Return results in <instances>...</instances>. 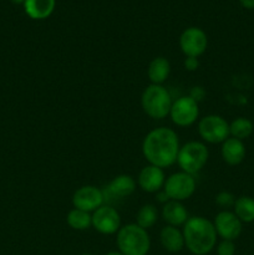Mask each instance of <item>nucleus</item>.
Masks as SVG:
<instances>
[{
    "label": "nucleus",
    "instance_id": "obj_1",
    "mask_svg": "<svg viewBox=\"0 0 254 255\" xmlns=\"http://www.w3.org/2000/svg\"><path fill=\"white\" fill-rule=\"evenodd\" d=\"M179 137L169 127H157L144 136L142 142V154L148 164L164 169L177 163Z\"/></svg>",
    "mask_w": 254,
    "mask_h": 255
},
{
    "label": "nucleus",
    "instance_id": "obj_2",
    "mask_svg": "<svg viewBox=\"0 0 254 255\" xmlns=\"http://www.w3.org/2000/svg\"><path fill=\"white\" fill-rule=\"evenodd\" d=\"M184 247L193 255H207L217 246V232L213 222L204 217H189L182 228Z\"/></svg>",
    "mask_w": 254,
    "mask_h": 255
},
{
    "label": "nucleus",
    "instance_id": "obj_3",
    "mask_svg": "<svg viewBox=\"0 0 254 255\" xmlns=\"http://www.w3.org/2000/svg\"><path fill=\"white\" fill-rule=\"evenodd\" d=\"M116 244L124 255H147L151 249V238L146 229L129 223L122 226L116 233Z\"/></svg>",
    "mask_w": 254,
    "mask_h": 255
},
{
    "label": "nucleus",
    "instance_id": "obj_4",
    "mask_svg": "<svg viewBox=\"0 0 254 255\" xmlns=\"http://www.w3.org/2000/svg\"><path fill=\"white\" fill-rule=\"evenodd\" d=\"M172 100L171 92L163 85H148L141 96V106L144 114L152 120H163L169 116Z\"/></svg>",
    "mask_w": 254,
    "mask_h": 255
},
{
    "label": "nucleus",
    "instance_id": "obj_5",
    "mask_svg": "<svg viewBox=\"0 0 254 255\" xmlns=\"http://www.w3.org/2000/svg\"><path fill=\"white\" fill-rule=\"evenodd\" d=\"M209 158L206 143L201 141H189L181 146L177 157V164L181 171L194 176L204 168Z\"/></svg>",
    "mask_w": 254,
    "mask_h": 255
},
{
    "label": "nucleus",
    "instance_id": "obj_6",
    "mask_svg": "<svg viewBox=\"0 0 254 255\" xmlns=\"http://www.w3.org/2000/svg\"><path fill=\"white\" fill-rule=\"evenodd\" d=\"M197 188V182L194 176L183 171L176 172L166 178L163 191L169 199L177 202H183L191 198Z\"/></svg>",
    "mask_w": 254,
    "mask_h": 255
},
{
    "label": "nucleus",
    "instance_id": "obj_7",
    "mask_svg": "<svg viewBox=\"0 0 254 255\" xmlns=\"http://www.w3.org/2000/svg\"><path fill=\"white\" fill-rule=\"evenodd\" d=\"M199 137L207 143H223L231 137L229 124L219 115H207L198 121Z\"/></svg>",
    "mask_w": 254,
    "mask_h": 255
},
{
    "label": "nucleus",
    "instance_id": "obj_8",
    "mask_svg": "<svg viewBox=\"0 0 254 255\" xmlns=\"http://www.w3.org/2000/svg\"><path fill=\"white\" fill-rule=\"evenodd\" d=\"M199 116L198 102L191 96H181L173 101L169 111L172 122L178 127H189L196 124Z\"/></svg>",
    "mask_w": 254,
    "mask_h": 255
},
{
    "label": "nucleus",
    "instance_id": "obj_9",
    "mask_svg": "<svg viewBox=\"0 0 254 255\" xmlns=\"http://www.w3.org/2000/svg\"><path fill=\"white\" fill-rule=\"evenodd\" d=\"M179 47L186 57H199L208 47V36L201 27H187L179 36Z\"/></svg>",
    "mask_w": 254,
    "mask_h": 255
},
{
    "label": "nucleus",
    "instance_id": "obj_10",
    "mask_svg": "<svg viewBox=\"0 0 254 255\" xmlns=\"http://www.w3.org/2000/svg\"><path fill=\"white\" fill-rule=\"evenodd\" d=\"M137 181L129 174H119L107 186L102 188L105 204L112 206L121 199L127 198L134 193Z\"/></svg>",
    "mask_w": 254,
    "mask_h": 255
},
{
    "label": "nucleus",
    "instance_id": "obj_11",
    "mask_svg": "<svg viewBox=\"0 0 254 255\" xmlns=\"http://www.w3.org/2000/svg\"><path fill=\"white\" fill-rule=\"evenodd\" d=\"M92 227L104 236L116 234L121 228V216L114 206L104 204L92 213Z\"/></svg>",
    "mask_w": 254,
    "mask_h": 255
},
{
    "label": "nucleus",
    "instance_id": "obj_12",
    "mask_svg": "<svg viewBox=\"0 0 254 255\" xmlns=\"http://www.w3.org/2000/svg\"><path fill=\"white\" fill-rule=\"evenodd\" d=\"M217 236L222 241H236L243 231V223L232 211H221L213 221Z\"/></svg>",
    "mask_w": 254,
    "mask_h": 255
},
{
    "label": "nucleus",
    "instance_id": "obj_13",
    "mask_svg": "<svg viewBox=\"0 0 254 255\" xmlns=\"http://www.w3.org/2000/svg\"><path fill=\"white\" fill-rule=\"evenodd\" d=\"M105 204L102 189L95 186H82L74 192L72 206L74 208L94 213L97 208Z\"/></svg>",
    "mask_w": 254,
    "mask_h": 255
},
{
    "label": "nucleus",
    "instance_id": "obj_14",
    "mask_svg": "<svg viewBox=\"0 0 254 255\" xmlns=\"http://www.w3.org/2000/svg\"><path fill=\"white\" fill-rule=\"evenodd\" d=\"M164 182H166L164 171L153 164L144 166L137 177V186L146 193H157L163 189Z\"/></svg>",
    "mask_w": 254,
    "mask_h": 255
},
{
    "label": "nucleus",
    "instance_id": "obj_15",
    "mask_svg": "<svg viewBox=\"0 0 254 255\" xmlns=\"http://www.w3.org/2000/svg\"><path fill=\"white\" fill-rule=\"evenodd\" d=\"M162 218L166 222L167 226L172 227H183L184 223L188 221V211L183 206L182 202L172 201L169 199L167 203L162 206Z\"/></svg>",
    "mask_w": 254,
    "mask_h": 255
},
{
    "label": "nucleus",
    "instance_id": "obj_16",
    "mask_svg": "<svg viewBox=\"0 0 254 255\" xmlns=\"http://www.w3.org/2000/svg\"><path fill=\"white\" fill-rule=\"evenodd\" d=\"M246 146L241 139L229 137L222 143L221 156L229 166H238L246 158Z\"/></svg>",
    "mask_w": 254,
    "mask_h": 255
},
{
    "label": "nucleus",
    "instance_id": "obj_17",
    "mask_svg": "<svg viewBox=\"0 0 254 255\" xmlns=\"http://www.w3.org/2000/svg\"><path fill=\"white\" fill-rule=\"evenodd\" d=\"M159 242L169 253H179L184 248L183 233L178 227H163L159 233Z\"/></svg>",
    "mask_w": 254,
    "mask_h": 255
},
{
    "label": "nucleus",
    "instance_id": "obj_18",
    "mask_svg": "<svg viewBox=\"0 0 254 255\" xmlns=\"http://www.w3.org/2000/svg\"><path fill=\"white\" fill-rule=\"evenodd\" d=\"M171 74V64L164 56H157L149 62L147 76L152 85H163Z\"/></svg>",
    "mask_w": 254,
    "mask_h": 255
},
{
    "label": "nucleus",
    "instance_id": "obj_19",
    "mask_svg": "<svg viewBox=\"0 0 254 255\" xmlns=\"http://www.w3.org/2000/svg\"><path fill=\"white\" fill-rule=\"evenodd\" d=\"M56 0H25L24 10L32 20L47 19L54 12Z\"/></svg>",
    "mask_w": 254,
    "mask_h": 255
},
{
    "label": "nucleus",
    "instance_id": "obj_20",
    "mask_svg": "<svg viewBox=\"0 0 254 255\" xmlns=\"http://www.w3.org/2000/svg\"><path fill=\"white\" fill-rule=\"evenodd\" d=\"M233 213L242 223L254 222V198L249 196L238 197L233 206Z\"/></svg>",
    "mask_w": 254,
    "mask_h": 255
},
{
    "label": "nucleus",
    "instance_id": "obj_21",
    "mask_svg": "<svg viewBox=\"0 0 254 255\" xmlns=\"http://www.w3.org/2000/svg\"><path fill=\"white\" fill-rule=\"evenodd\" d=\"M67 226L74 231H86L92 227V214L81 209L72 208L66 216Z\"/></svg>",
    "mask_w": 254,
    "mask_h": 255
},
{
    "label": "nucleus",
    "instance_id": "obj_22",
    "mask_svg": "<svg viewBox=\"0 0 254 255\" xmlns=\"http://www.w3.org/2000/svg\"><path fill=\"white\" fill-rule=\"evenodd\" d=\"M158 221V211L154 204H143L136 214V224L143 229H149Z\"/></svg>",
    "mask_w": 254,
    "mask_h": 255
},
{
    "label": "nucleus",
    "instance_id": "obj_23",
    "mask_svg": "<svg viewBox=\"0 0 254 255\" xmlns=\"http://www.w3.org/2000/svg\"><path fill=\"white\" fill-rule=\"evenodd\" d=\"M254 125L253 122L249 119L246 117H238V119H234L233 121L229 124V133L233 138L237 139H243L248 138L252 133H253Z\"/></svg>",
    "mask_w": 254,
    "mask_h": 255
},
{
    "label": "nucleus",
    "instance_id": "obj_24",
    "mask_svg": "<svg viewBox=\"0 0 254 255\" xmlns=\"http://www.w3.org/2000/svg\"><path fill=\"white\" fill-rule=\"evenodd\" d=\"M236 199L237 198L231 192L222 191L217 194L214 201H216L217 206L221 207L222 211H229V208H232L234 206V203H236Z\"/></svg>",
    "mask_w": 254,
    "mask_h": 255
},
{
    "label": "nucleus",
    "instance_id": "obj_25",
    "mask_svg": "<svg viewBox=\"0 0 254 255\" xmlns=\"http://www.w3.org/2000/svg\"><path fill=\"white\" fill-rule=\"evenodd\" d=\"M236 244L233 241H222L217 246V255H234Z\"/></svg>",
    "mask_w": 254,
    "mask_h": 255
},
{
    "label": "nucleus",
    "instance_id": "obj_26",
    "mask_svg": "<svg viewBox=\"0 0 254 255\" xmlns=\"http://www.w3.org/2000/svg\"><path fill=\"white\" fill-rule=\"evenodd\" d=\"M183 66L187 71H196L199 67L198 57H186L183 61Z\"/></svg>",
    "mask_w": 254,
    "mask_h": 255
},
{
    "label": "nucleus",
    "instance_id": "obj_27",
    "mask_svg": "<svg viewBox=\"0 0 254 255\" xmlns=\"http://www.w3.org/2000/svg\"><path fill=\"white\" fill-rule=\"evenodd\" d=\"M204 95H206V91H204L203 87L194 86V87H192V90H191V92H189L188 96H191L194 101L199 102L201 100H203Z\"/></svg>",
    "mask_w": 254,
    "mask_h": 255
},
{
    "label": "nucleus",
    "instance_id": "obj_28",
    "mask_svg": "<svg viewBox=\"0 0 254 255\" xmlns=\"http://www.w3.org/2000/svg\"><path fill=\"white\" fill-rule=\"evenodd\" d=\"M154 194H156V201L159 202V203H162V206L169 201L168 196H167V193L163 191V189H161V191H158L157 193H154Z\"/></svg>",
    "mask_w": 254,
    "mask_h": 255
},
{
    "label": "nucleus",
    "instance_id": "obj_29",
    "mask_svg": "<svg viewBox=\"0 0 254 255\" xmlns=\"http://www.w3.org/2000/svg\"><path fill=\"white\" fill-rule=\"evenodd\" d=\"M242 4V6H244L246 9H254V0H239Z\"/></svg>",
    "mask_w": 254,
    "mask_h": 255
},
{
    "label": "nucleus",
    "instance_id": "obj_30",
    "mask_svg": "<svg viewBox=\"0 0 254 255\" xmlns=\"http://www.w3.org/2000/svg\"><path fill=\"white\" fill-rule=\"evenodd\" d=\"M10 1L12 2V4H16V5H24L25 0H10Z\"/></svg>",
    "mask_w": 254,
    "mask_h": 255
},
{
    "label": "nucleus",
    "instance_id": "obj_31",
    "mask_svg": "<svg viewBox=\"0 0 254 255\" xmlns=\"http://www.w3.org/2000/svg\"><path fill=\"white\" fill-rule=\"evenodd\" d=\"M105 255H124V254L120 253V252H110V253H107Z\"/></svg>",
    "mask_w": 254,
    "mask_h": 255
},
{
    "label": "nucleus",
    "instance_id": "obj_32",
    "mask_svg": "<svg viewBox=\"0 0 254 255\" xmlns=\"http://www.w3.org/2000/svg\"><path fill=\"white\" fill-rule=\"evenodd\" d=\"M81 255H92V254H90V253H84V254H81Z\"/></svg>",
    "mask_w": 254,
    "mask_h": 255
}]
</instances>
